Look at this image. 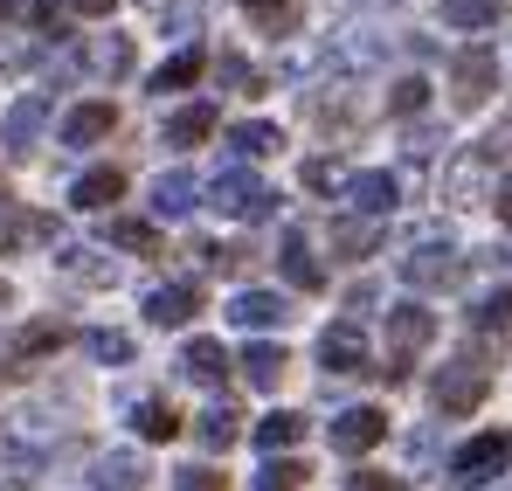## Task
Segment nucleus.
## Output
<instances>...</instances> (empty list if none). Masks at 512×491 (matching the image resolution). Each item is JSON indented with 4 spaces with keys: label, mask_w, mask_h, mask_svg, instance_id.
<instances>
[{
    "label": "nucleus",
    "mask_w": 512,
    "mask_h": 491,
    "mask_svg": "<svg viewBox=\"0 0 512 491\" xmlns=\"http://www.w3.org/2000/svg\"><path fill=\"white\" fill-rule=\"evenodd\" d=\"M485 395H492V360H485L478 346H464V353H457V360L436 374V388H429L436 415H471Z\"/></svg>",
    "instance_id": "nucleus-1"
},
{
    "label": "nucleus",
    "mask_w": 512,
    "mask_h": 491,
    "mask_svg": "<svg viewBox=\"0 0 512 491\" xmlns=\"http://www.w3.org/2000/svg\"><path fill=\"white\" fill-rule=\"evenodd\" d=\"M429 339H436V312L429 305H388V367H374V374L402 381L409 374V353H423Z\"/></svg>",
    "instance_id": "nucleus-2"
},
{
    "label": "nucleus",
    "mask_w": 512,
    "mask_h": 491,
    "mask_svg": "<svg viewBox=\"0 0 512 491\" xmlns=\"http://www.w3.org/2000/svg\"><path fill=\"white\" fill-rule=\"evenodd\" d=\"M208 201H215L222 215H236V222H263V215L277 208V194L256 180L250 166H222V173L208 180Z\"/></svg>",
    "instance_id": "nucleus-3"
},
{
    "label": "nucleus",
    "mask_w": 512,
    "mask_h": 491,
    "mask_svg": "<svg viewBox=\"0 0 512 491\" xmlns=\"http://www.w3.org/2000/svg\"><path fill=\"white\" fill-rule=\"evenodd\" d=\"M506 464H512V436L506 429H485V436H471V443L450 457V485H492Z\"/></svg>",
    "instance_id": "nucleus-4"
},
{
    "label": "nucleus",
    "mask_w": 512,
    "mask_h": 491,
    "mask_svg": "<svg viewBox=\"0 0 512 491\" xmlns=\"http://www.w3.org/2000/svg\"><path fill=\"white\" fill-rule=\"evenodd\" d=\"M450 90H457V111H478L499 90V56L492 49H457L450 56Z\"/></svg>",
    "instance_id": "nucleus-5"
},
{
    "label": "nucleus",
    "mask_w": 512,
    "mask_h": 491,
    "mask_svg": "<svg viewBox=\"0 0 512 491\" xmlns=\"http://www.w3.org/2000/svg\"><path fill=\"white\" fill-rule=\"evenodd\" d=\"M42 125H49V97H42V90H21V97L7 104V118H0V146H7V153H35Z\"/></svg>",
    "instance_id": "nucleus-6"
},
{
    "label": "nucleus",
    "mask_w": 512,
    "mask_h": 491,
    "mask_svg": "<svg viewBox=\"0 0 512 491\" xmlns=\"http://www.w3.org/2000/svg\"><path fill=\"white\" fill-rule=\"evenodd\" d=\"M395 270H402V284H416V291H436V284H450V277H457V249L436 243V236H423V243L409 249Z\"/></svg>",
    "instance_id": "nucleus-7"
},
{
    "label": "nucleus",
    "mask_w": 512,
    "mask_h": 491,
    "mask_svg": "<svg viewBox=\"0 0 512 491\" xmlns=\"http://www.w3.org/2000/svg\"><path fill=\"white\" fill-rule=\"evenodd\" d=\"M395 173L388 166H367V173H353L346 180V201H353V215H367V222H388V208H395Z\"/></svg>",
    "instance_id": "nucleus-8"
},
{
    "label": "nucleus",
    "mask_w": 512,
    "mask_h": 491,
    "mask_svg": "<svg viewBox=\"0 0 512 491\" xmlns=\"http://www.w3.org/2000/svg\"><path fill=\"white\" fill-rule=\"evenodd\" d=\"M381 436H388V415H381V409H340V415H333V450H340V457L374 450Z\"/></svg>",
    "instance_id": "nucleus-9"
},
{
    "label": "nucleus",
    "mask_w": 512,
    "mask_h": 491,
    "mask_svg": "<svg viewBox=\"0 0 512 491\" xmlns=\"http://www.w3.org/2000/svg\"><path fill=\"white\" fill-rule=\"evenodd\" d=\"M319 360H326V374H367V339H360V326H326L319 332Z\"/></svg>",
    "instance_id": "nucleus-10"
},
{
    "label": "nucleus",
    "mask_w": 512,
    "mask_h": 491,
    "mask_svg": "<svg viewBox=\"0 0 512 491\" xmlns=\"http://www.w3.org/2000/svg\"><path fill=\"white\" fill-rule=\"evenodd\" d=\"M118 194H125V173L118 166H90V173L70 180V208H84V215H104Z\"/></svg>",
    "instance_id": "nucleus-11"
},
{
    "label": "nucleus",
    "mask_w": 512,
    "mask_h": 491,
    "mask_svg": "<svg viewBox=\"0 0 512 491\" xmlns=\"http://www.w3.org/2000/svg\"><path fill=\"white\" fill-rule=\"evenodd\" d=\"M201 312V284H153L146 291V319L153 326H187Z\"/></svg>",
    "instance_id": "nucleus-12"
},
{
    "label": "nucleus",
    "mask_w": 512,
    "mask_h": 491,
    "mask_svg": "<svg viewBox=\"0 0 512 491\" xmlns=\"http://www.w3.org/2000/svg\"><path fill=\"white\" fill-rule=\"evenodd\" d=\"M492 153H485V146H464V153H457V160H450V173H443V194H450V201H478V194H485V173H492Z\"/></svg>",
    "instance_id": "nucleus-13"
},
{
    "label": "nucleus",
    "mask_w": 512,
    "mask_h": 491,
    "mask_svg": "<svg viewBox=\"0 0 512 491\" xmlns=\"http://www.w3.org/2000/svg\"><path fill=\"white\" fill-rule=\"evenodd\" d=\"M194 194H201V180H194L187 166H173V173H160V180H153V215H160V222L194 215Z\"/></svg>",
    "instance_id": "nucleus-14"
},
{
    "label": "nucleus",
    "mask_w": 512,
    "mask_h": 491,
    "mask_svg": "<svg viewBox=\"0 0 512 491\" xmlns=\"http://www.w3.org/2000/svg\"><path fill=\"white\" fill-rule=\"evenodd\" d=\"M21 243H56V215H28V208L0 201V249H21Z\"/></svg>",
    "instance_id": "nucleus-15"
},
{
    "label": "nucleus",
    "mask_w": 512,
    "mask_h": 491,
    "mask_svg": "<svg viewBox=\"0 0 512 491\" xmlns=\"http://www.w3.org/2000/svg\"><path fill=\"white\" fill-rule=\"evenodd\" d=\"M146 457H132V450H111V457H97V471H90V485L97 491H146Z\"/></svg>",
    "instance_id": "nucleus-16"
},
{
    "label": "nucleus",
    "mask_w": 512,
    "mask_h": 491,
    "mask_svg": "<svg viewBox=\"0 0 512 491\" xmlns=\"http://www.w3.org/2000/svg\"><path fill=\"white\" fill-rule=\"evenodd\" d=\"M229 319H236V326H250V332H263V326H284V319H291V305H284L277 291H236Z\"/></svg>",
    "instance_id": "nucleus-17"
},
{
    "label": "nucleus",
    "mask_w": 512,
    "mask_h": 491,
    "mask_svg": "<svg viewBox=\"0 0 512 491\" xmlns=\"http://www.w3.org/2000/svg\"><path fill=\"white\" fill-rule=\"evenodd\" d=\"M111 125H118L111 104H77V111L63 118V146H97V139H111Z\"/></svg>",
    "instance_id": "nucleus-18"
},
{
    "label": "nucleus",
    "mask_w": 512,
    "mask_h": 491,
    "mask_svg": "<svg viewBox=\"0 0 512 491\" xmlns=\"http://www.w3.org/2000/svg\"><path fill=\"white\" fill-rule=\"evenodd\" d=\"M236 367H243V381H250V388H277V381H284V367H291V353H284V346H270V339H256V346H243V360H236Z\"/></svg>",
    "instance_id": "nucleus-19"
},
{
    "label": "nucleus",
    "mask_w": 512,
    "mask_h": 491,
    "mask_svg": "<svg viewBox=\"0 0 512 491\" xmlns=\"http://www.w3.org/2000/svg\"><path fill=\"white\" fill-rule=\"evenodd\" d=\"M222 367H229L222 339H187V346H180V374H187V381L208 388V381H222Z\"/></svg>",
    "instance_id": "nucleus-20"
},
{
    "label": "nucleus",
    "mask_w": 512,
    "mask_h": 491,
    "mask_svg": "<svg viewBox=\"0 0 512 491\" xmlns=\"http://www.w3.org/2000/svg\"><path fill=\"white\" fill-rule=\"evenodd\" d=\"M215 104H187V111H173L167 118V146H201V139H215Z\"/></svg>",
    "instance_id": "nucleus-21"
},
{
    "label": "nucleus",
    "mask_w": 512,
    "mask_h": 491,
    "mask_svg": "<svg viewBox=\"0 0 512 491\" xmlns=\"http://www.w3.org/2000/svg\"><path fill=\"white\" fill-rule=\"evenodd\" d=\"M277 256H284V277H291L298 291H319V284H326V270H319V256H312V243H305L298 229L284 236V249H277Z\"/></svg>",
    "instance_id": "nucleus-22"
},
{
    "label": "nucleus",
    "mask_w": 512,
    "mask_h": 491,
    "mask_svg": "<svg viewBox=\"0 0 512 491\" xmlns=\"http://www.w3.org/2000/svg\"><path fill=\"white\" fill-rule=\"evenodd\" d=\"M84 63H90V77H125L132 70V35H97L84 49Z\"/></svg>",
    "instance_id": "nucleus-23"
},
{
    "label": "nucleus",
    "mask_w": 512,
    "mask_h": 491,
    "mask_svg": "<svg viewBox=\"0 0 512 491\" xmlns=\"http://www.w3.org/2000/svg\"><path fill=\"white\" fill-rule=\"evenodd\" d=\"M201 70H208V56H201V42H187L180 56H167V63L153 70V90H160V97H167V90H187Z\"/></svg>",
    "instance_id": "nucleus-24"
},
{
    "label": "nucleus",
    "mask_w": 512,
    "mask_h": 491,
    "mask_svg": "<svg viewBox=\"0 0 512 491\" xmlns=\"http://www.w3.org/2000/svg\"><path fill=\"white\" fill-rule=\"evenodd\" d=\"M277 146H284V132H277V125H263V118L229 125V153H236V160H263V153H277Z\"/></svg>",
    "instance_id": "nucleus-25"
},
{
    "label": "nucleus",
    "mask_w": 512,
    "mask_h": 491,
    "mask_svg": "<svg viewBox=\"0 0 512 491\" xmlns=\"http://www.w3.org/2000/svg\"><path fill=\"white\" fill-rule=\"evenodd\" d=\"M49 346H63V326H56V319H35V326H21L14 339H7V360H14V367H28V360H35V353H49Z\"/></svg>",
    "instance_id": "nucleus-26"
},
{
    "label": "nucleus",
    "mask_w": 512,
    "mask_h": 491,
    "mask_svg": "<svg viewBox=\"0 0 512 491\" xmlns=\"http://www.w3.org/2000/svg\"><path fill=\"white\" fill-rule=\"evenodd\" d=\"M298 436H305V415H291V409H270L263 422H256V450H270V457L291 450Z\"/></svg>",
    "instance_id": "nucleus-27"
},
{
    "label": "nucleus",
    "mask_w": 512,
    "mask_h": 491,
    "mask_svg": "<svg viewBox=\"0 0 512 491\" xmlns=\"http://www.w3.org/2000/svg\"><path fill=\"white\" fill-rule=\"evenodd\" d=\"M132 429L146 443H173L180 436V415H173V402H132Z\"/></svg>",
    "instance_id": "nucleus-28"
},
{
    "label": "nucleus",
    "mask_w": 512,
    "mask_h": 491,
    "mask_svg": "<svg viewBox=\"0 0 512 491\" xmlns=\"http://www.w3.org/2000/svg\"><path fill=\"white\" fill-rule=\"evenodd\" d=\"M333 249H340V256H367V249H381V222H367V215H340V222H333Z\"/></svg>",
    "instance_id": "nucleus-29"
},
{
    "label": "nucleus",
    "mask_w": 512,
    "mask_h": 491,
    "mask_svg": "<svg viewBox=\"0 0 512 491\" xmlns=\"http://www.w3.org/2000/svg\"><path fill=\"white\" fill-rule=\"evenodd\" d=\"M194 436H201L208 450H229V443L243 436V422H236V409H229V402H215V409H201V422H194Z\"/></svg>",
    "instance_id": "nucleus-30"
},
{
    "label": "nucleus",
    "mask_w": 512,
    "mask_h": 491,
    "mask_svg": "<svg viewBox=\"0 0 512 491\" xmlns=\"http://www.w3.org/2000/svg\"><path fill=\"white\" fill-rule=\"evenodd\" d=\"M104 236H111L118 249H132V256H153V249H160L153 222H139V215H111V222H104Z\"/></svg>",
    "instance_id": "nucleus-31"
},
{
    "label": "nucleus",
    "mask_w": 512,
    "mask_h": 491,
    "mask_svg": "<svg viewBox=\"0 0 512 491\" xmlns=\"http://www.w3.org/2000/svg\"><path fill=\"white\" fill-rule=\"evenodd\" d=\"M443 21H450V28H499L506 7H499V0H443Z\"/></svg>",
    "instance_id": "nucleus-32"
},
{
    "label": "nucleus",
    "mask_w": 512,
    "mask_h": 491,
    "mask_svg": "<svg viewBox=\"0 0 512 491\" xmlns=\"http://www.w3.org/2000/svg\"><path fill=\"white\" fill-rule=\"evenodd\" d=\"M243 7H250V21L263 35H291L298 28V0H243Z\"/></svg>",
    "instance_id": "nucleus-33"
},
{
    "label": "nucleus",
    "mask_w": 512,
    "mask_h": 491,
    "mask_svg": "<svg viewBox=\"0 0 512 491\" xmlns=\"http://www.w3.org/2000/svg\"><path fill=\"white\" fill-rule=\"evenodd\" d=\"M56 263H63L70 277H84V284H111V277H118L111 263H97V249H77V243H63V249H56Z\"/></svg>",
    "instance_id": "nucleus-34"
},
{
    "label": "nucleus",
    "mask_w": 512,
    "mask_h": 491,
    "mask_svg": "<svg viewBox=\"0 0 512 491\" xmlns=\"http://www.w3.org/2000/svg\"><path fill=\"white\" fill-rule=\"evenodd\" d=\"M305 478H312V471H305L298 457H270V464L256 471V491H298Z\"/></svg>",
    "instance_id": "nucleus-35"
},
{
    "label": "nucleus",
    "mask_w": 512,
    "mask_h": 491,
    "mask_svg": "<svg viewBox=\"0 0 512 491\" xmlns=\"http://www.w3.org/2000/svg\"><path fill=\"white\" fill-rule=\"evenodd\" d=\"M471 326H478V332L512 326V284H499V291H485V298L471 305Z\"/></svg>",
    "instance_id": "nucleus-36"
},
{
    "label": "nucleus",
    "mask_w": 512,
    "mask_h": 491,
    "mask_svg": "<svg viewBox=\"0 0 512 491\" xmlns=\"http://www.w3.org/2000/svg\"><path fill=\"white\" fill-rule=\"evenodd\" d=\"M84 353L90 360H104V367H125V360H132V339H125V332H84Z\"/></svg>",
    "instance_id": "nucleus-37"
},
{
    "label": "nucleus",
    "mask_w": 512,
    "mask_h": 491,
    "mask_svg": "<svg viewBox=\"0 0 512 491\" xmlns=\"http://www.w3.org/2000/svg\"><path fill=\"white\" fill-rule=\"evenodd\" d=\"M423 104H429V83L423 77H402L395 90H388V111H395V118H416Z\"/></svg>",
    "instance_id": "nucleus-38"
},
{
    "label": "nucleus",
    "mask_w": 512,
    "mask_h": 491,
    "mask_svg": "<svg viewBox=\"0 0 512 491\" xmlns=\"http://www.w3.org/2000/svg\"><path fill=\"white\" fill-rule=\"evenodd\" d=\"M215 77L229 83V90H243V97H256V90H263V77H256L243 56H215Z\"/></svg>",
    "instance_id": "nucleus-39"
},
{
    "label": "nucleus",
    "mask_w": 512,
    "mask_h": 491,
    "mask_svg": "<svg viewBox=\"0 0 512 491\" xmlns=\"http://www.w3.org/2000/svg\"><path fill=\"white\" fill-rule=\"evenodd\" d=\"M305 187H312V194H333V187H346L340 160H326V153H319V160H305Z\"/></svg>",
    "instance_id": "nucleus-40"
},
{
    "label": "nucleus",
    "mask_w": 512,
    "mask_h": 491,
    "mask_svg": "<svg viewBox=\"0 0 512 491\" xmlns=\"http://www.w3.org/2000/svg\"><path fill=\"white\" fill-rule=\"evenodd\" d=\"M160 21H167L173 35H180V42H187V35H194V28H201V0H173L167 14H160Z\"/></svg>",
    "instance_id": "nucleus-41"
},
{
    "label": "nucleus",
    "mask_w": 512,
    "mask_h": 491,
    "mask_svg": "<svg viewBox=\"0 0 512 491\" xmlns=\"http://www.w3.org/2000/svg\"><path fill=\"white\" fill-rule=\"evenodd\" d=\"M173 491H222V478L208 464H187V471H173Z\"/></svg>",
    "instance_id": "nucleus-42"
},
{
    "label": "nucleus",
    "mask_w": 512,
    "mask_h": 491,
    "mask_svg": "<svg viewBox=\"0 0 512 491\" xmlns=\"http://www.w3.org/2000/svg\"><path fill=\"white\" fill-rule=\"evenodd\" d=\"M346 491H409V478H388V471H353Z\"/></svg>",
    "instance_id": "nucleus-43"
},
{
    "label": "nucleus",
    "mask_w": 512,
    "mask_h": 491,
    "mask_svg": "<svg viewBox=\"0 0 512 491\" xmlns=\"http://www.w3.org/2000/svg\"><path fill=\"white\" fill-rule=\"evenodd\" d=\"M492 208H499V222H506V229H512V173H506V180H499V187H492Z\"/></svg>",
    "instance_id": "nucleus-44"
},
{
    "label": "nucleus",
    "mask_w": 512,
    "mask_h": 491,
    "mask_svg": "<svg viewBox=\"0 0 512 491\" xmlns=\"http://www.w3.org/2000/svg\"><path fill=\"white\" fill-rule=\"evenodd\" d=\"M70 7H77V14H111L118 0H70Z\"/></svg>",
    "instance_id": "nucleus-45"
},
{
    "label": "nucleus",
    "mask_w": 512,
    "mask_h": 491,
    "mask_svg": "<svg viewBox=\"0 0 512 491\" xmlns=\"http://www.w3.org/2000/svg\"><path fill=\"white\" fill-rule=\"evenodd\" d=\"M7 305H14V291H7V284H0V312H7Z\"/></svg>",
    "instance_id": "nucleus-46"
}]
</instances>
